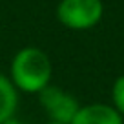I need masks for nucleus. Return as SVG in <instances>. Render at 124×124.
I'll return each mask as SVG.
<instances>
[{"mask_svg":"<svg viewBox=\"0 0 124 124\" xmlns=\"http://www.w3.org/2000/svg\"><path fill=\"white\" fill-rule=\"evenodd\" d=\"M71 124H124L122 115L108 104L80 106Z\"/></svg>","mask_w":124,"mask_h":124,"instance_id":"obj_4","label":"nucleus"},{"mask_svg":"<svg viewBox=\"0 0 124 124\" xmlns=\"http://www.w3.org/2000/svg\"><path fill=\"white\" fill-rule=\"evenodd\" d=\"M102 0H60L57 16L70 29H89L102 18Z\"/></svg>","mask_w":124,"mask_h":124,"instance_id":"obj_2","label":"nucleus"},{"mask_svg":"<svg viewBox=\"0 0 124 124\" xmlns=\"http://www.w3.org/2000/svg\"><path fill=\"white\" fill-rule=\"evenodd\" d=\"M47 124H58V122H47Z\"/></svg>","mask_w":124,"mask_h":124,"instance_id":"obj_8","label":"nucleus"},{"mask_svg":"<svg viewBox=\"0 0 124 124\" xmlns=\"http://www.w3.org/2000/svg\"><path fill=\"white\" fill-rule=\"evenodd\" d=\"M4 124H22V122H20V120H16L15 119V117H13V119H9V120H6V122Z\"/></svg>","mask_w":124,"mask_h":124,"instance_id":"obj_7","label":"nucleus"},{"mask_svg":"<svg viewBox=\"0 0 124 124\" xmlns=\"http://www.w3.org/2000/svg\"><path fill=\"white\" fill-rule=\"evenodd\" d=\"M53 66L51 60L39 47H24L11 62V82L16 89L26 93H40L51 84Z\"/></svg>","mask_w":124,"mask_h":124,"instance_id":"obj_1","label":"nucleus"},{"mask_svg":"<svg viewBox=\"0 0 124 124\" xmlns=\"http://www.w3.org/2000/svg\"><path fill=\"white\" fill-rule=\"evenodd\" d=\"M39 99H40V106L49 117V122L71 124L77 111L80 109V104L73 95L66 93L64 89H60L58 86H53V84L44 88L39 93Z\"/></svg>","mask_w":124,"mask_h":124,"instance_id":"obj_3","label":"nucleus"},{"mask_svg":"<svg viewBox=\"0 0 124 124\" xmlns=\"http://www.w3.org/2000/svg\"><path fill=\"white\" fill-rule=\"evenodd\" d=\"M16 106H18V95L15 84L11 82V78L0 73V124L13 119Z\"/></svg>","mask_w":124,"mask_h":124,"instance_id":"obj_5","label":"nucleus"},{"mask_svg":"<svg viewBox=\"0 0 124 124\" xmlns=\"http://www.w3.org/2000/svg\"><path fill=\"white\" fill-rule=\"evenodd\" d=\"M111 101H113V108L124 117V75H120L111 88Z\"/></svg>","mask_w":124,"mask_h":124,"instance_id":"obj_6","label":"nucleus"}]
</instances>
